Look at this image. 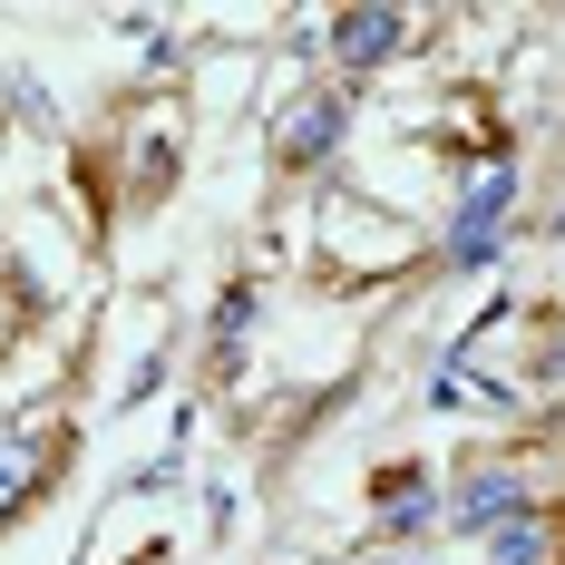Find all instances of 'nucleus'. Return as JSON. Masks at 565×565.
Wrapping results in <instances>:
<instances>
[{
	"label": "nucleus",
	"instance_id": "f8f14e48",
	"mask_svg": "<svg viewBox=\"0 0 565 565\" xmlns=\"http://www.w3.org/2000/svg\"><path fill=\"white\" fill-rule=\"evenodd\" d=\"M351 565H419V556H351Z\"/></svg>",
	"mask_w": 565,
	"mask_h": 565
},
{
	"label": "nucleus",
	"instance_id": "ddd939ff",
	"mask_svg": "<svg viewBox=\"0 0 565 565\" xmlns=\"http://www.w3.org/2000/svg\"><path fill=\"white\" fill-rule=\"evenodd\" d=\"M546 234H556V244H565V205H556V215H546Z\"/></svg>",
	"mask_w": 565,
	"mask_h": 565
},
{
	"label": "nucleus",
	"instance_id": "9d476101",
	"mask_svg": "<svg viewBox=\"0 0 565 565\" xmlns=\"http://www.w3.org/2000/svg\"><path fill=\"white\" fill-rule=\"evenodd\" d=\"M175 167H185V147H175V137H147V147H137V215L175 195Z\"/></svg>",
	"mask_w": 565,
	"mask_h": 565
},
{
	"label": "nucleus",
	"instance_id": "f03ea898",
	"mask_svg": "<svg viewBox=\"0 0 565 565\" xmlns=\"http://www.w3.org/2000/svg\"><path fill=\"white\" fill-rule=\"evenodd\" d=\"M68 458H78V419H0V536L58 498Z\"/></svg>",
	"mask_w": 565,
	"mask_h": 565
},
{
	"label": "nucleus",
	"instance_id": "0eeeda50",
	"mask_svg": "<svg viewBox=\"0 0 565 565\" xmlns=\"http://www.w3.org/2000/svg\"><path fill=\"white\" fill-rule=\"evenodd\" d=\"M254 322H264V282H254V274H234L225 292H215V312H205V371H215V381H244Z\"/></svg>",
	"mask_w": 565,
	"mask_h": 565
},
{
	"label": "nucleus",
	"instance_id": "20e7f679",
	"mask_svg": "<svg viewBox=\"0 0 565 565\" xmlns=\"http://www.w3.org/2000/svg\"><path fill=\"white\" fill-rule=\"evenodd\" d=\"M526 508H546V488L526 478V458H468L449 478V536H468V546H488Z\"/></svg>",
	"mask_w": 565,
	"mask_h": 565
},
{
	"label": "nucleus",
	"instance_id": "39448f33",
	"mask_svg": "<svg viewBox=\"0 0 565 565\" xmlns=\"http://www.w3.org/2000/svg\"><path fill=\"white\" fill-rule=\"evenodd\" d=\"M419 50V20L399 10V0H351V10H332L322 20V58H332V78H381L391 58H409Z\"/></svg>",
	"mask_w": 565,
	"mask_h": 565
},
{
	"label": "nucleus",
	"instance_id": "6e6552de",
	"mask_svg": "<svg viewBox=\"0 0 565 565\" xmlns=\"http://www.w3.org/2000/svg\"><path fill=\"white\" fill-rule=\"evenodd\" d=\"M478 565H565V516L556 508H526L516 526H498V536L478 546Z\"/></svg>",
	"mask_w": 565,
	"mask_h": 565
},
{
	"label": "nucleus",
	"instance_id": "f257e3e1",
	"mask_svg": "<svg viewBox=\"0 0 565 565\" xmlns=\"http://www.w3.org/2000/svg\"><path fill=\"white\" fill-rule=\"evenodd\" d=\"M516 205H526V175H516L508 157H498V167H478V175L449 195V225H439V254H429V274H449V282L488 274V264L508 254Z\"/></svg>",
	"mask_w": 565,
	"mask_h": 565
},
{
	"label": "nucleus",
	"instance_id": "423d86ee",
	"mask_svg": "<svg viewBox=\"0 0 565 565\" xmlns=\"http://www.w3.org/2000/svg\"><path fill=\"white\" fill-rule=\"evenodd\" d=\"M449 526V488H439V468L429 458H381L371 468V536L381 546H419V536H439Z\"/></svg>",
	"mask_w": 565,
	"mask_h": 565
},
{
	"label": "nucleus",
	"instance_id": "1a4fd4ad",
	"mask_svg": "<svg viewBox=\"0 0 565 565\" xmlns=\"http://www.w3.org/2000/svg\"><path fill=\"white\" fill-rule=\"evenodd\" d=\"M429 409H488V419H508L516 391H508V381H488V371L468 361V371H439V381H429Z\"/></svg>",
	"mask_w": 565,
	"mask_h": 565
},
{
	"label": "nucleus",
	"instance_id": "7ed1b4c3",
	"mask_svg": "<svg viewBox=\"0 0 565 565\" xmlns=\"http://www.w3.org/2000/svg\"><path fill=\"white\" fill-rule=\"evenodd\" d=\"M351 117H361V88L351 78H312L292 108L274 117V137H264V157H274V175H312L341 157V137H351Z\"/></svg>",
	"mask_w": 565,
	"mask_h": 565
},
{
	"label": "nucleus",
	"instance_id": "9b49d317",
	"mask_svg": "<svg viewBox=\"0 0 565 565\" xmlns=\"http://www.w3.org/2000/svg\"><path fill=\"white\" fill-rule=\"evenodd\" d=\"M167 371H175V341H157V351H147V361L127 371V391H117V399H127V409H147V399L167 391Z\"/></svg>",
	"mask_w": 565,
	"mask_h": 565
}]
</instances>
